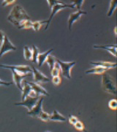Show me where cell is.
I'll return each instance as SVG.
<instances>
[{"mask_svg":"<svg viewBox=\"0 0 117 132\" xmlns=\"http://www.w3.org/2000/svg\"><path fill=\"white\" fill-rule=\"evenodd\" d=\"M26 19H30V16L26 10L19 5H15L7 15V20L16 27H18L22 21Z\"/></svg>","mask_w":117,"mask_h":132,"instance_id":"6da1fadb","label":"cell"},{"mask_svg":"<svg viewBox=\"0 0 117 132\" xmlns=\"http://www.w3.org/2000/svg\"><path fill=\"white\" fill-rule=\"evenodd\" d=\"M102 87L106 93L110 94H116V86L113 78L107 73H103L102 76Z\"/></svg>","mask_w":117,"mask_h":132,"instance_id":"7a4b0ae2","label":"cell"},{"mask_svg":"<svg viewBox=\"0 0 117 132\" xmlns=\"http://www.w3.org/2000/svg\"><path fill=\"white\" fill-rule=\"evenodd\" d=\"M56 62L60 67L61 74L67 79H71V70L76 64V62H63L56 59Z\"/></svg>","mask_w":117,"mask_h":132,"instance_id":"3957f363","label":"cell"},{"mask_svg":"<svg viewBox=\"0 0 117 132\" xmlns=\"http://www.w3.org/2000/svg\"><path fill=\"white\" fill-rule=\"evenodd\" d=\"M65 8H75V7H74V5H73V4H71V5H67V4H65V3H63V2H62V3H58V4H56V5H54L52 7L50 17H49L48 20H47L46 21V27H45V30H46V31L47 29H48V27H49V25H50V23H51V20L53 19V18L54 17V15H55L57 13H59V11H61L62 10L65 9Z\"/></svg>","mask_w":117,"mask_h":132,"instance_id":"277c9868","label":"cell"},{"mask_svg":"<svg viewBox=\"0 0 117 132\" xmlns=\"http://www.w3.org/2000/svg\"><path fill=\"white\" fill-rule=\"evenodd\" d=\"M16 46L13 45L11 41L10 40L9 38L5 35V38L3 41L1 43V46H0V58L2 57L4 54H5L7 52H11V51H15L16 50Z\"/></svg>","mask_w":117,"mask_h":132,"instance_id":"5b68a950","label":"cell"},{"mask_svg":"<svg viewBox=\"0 0 117 132\" xmlns=\"http://www.w3.org/2000/svg\"><path fill=\"white\" fill-rule=\"evenodd\" d=\"M40 98V96H36V97L26 96V98L24 99L23 101H22L21 102L15 103L14 105H15V106H23L27 109L29 111H30L37 104Z\"/></svg>","mask_w":117,"mask_h":132,"instance_id":"8992f818","label":"cell"},{"mask_svg":"<svg viewBox=\"0 0 117 132\" xmlns=\"http://www.w3.org/2000/svg\"><path fill=\"white\" fill-rule=\"evenodd\" d=\"M31 68L33 73V79L36 83H45L50 81V79L37 69L34 66H32Z\"/></svg>","mask_w":117,"mask_h":132,"instance_id":"52a82bcc","label":"cell"},{"mask_svg":"<svg viewBox=\"0 0 117 132\" xmlns=\"http://www.w3.org/2000/svg\"><path fill=\"white\" fill-rule=\"evenodd\" d=\"M12 71V73H13V83L15 85H16V87L19 88V90H22V80L25 77L28 76L31 74V73H19L17 71H15V70H10Z\"/></svg>","mask_w":117,"mask_h":132,"instance_id":"ba28073f","label":"cell"},{"mask_svg":"<svg viewBox=\"0 0 117 132\" xmlns=\"http://www.w3.org/2000/svg\"><path fill=\"white\" fill-rule=\"evenodd\" d=\"M43 101H44V98H40V99L38 100V103L37 104L34 106L32 110L29 111L27 112V114L33 117V118H38L39 117V115L42 113L43 112V109H42V103H43Z\"/></svg>","mask_w":117,"mask_h":132,"instance_id":"9c48e42d","label":"cell"},{"mask_svg":"<svg viewBox=\"0 0 117 132\" xmlns=\"http://www.w3.org/2000/svg\"><path fill=\"white\" fill-rule=\"evenodd\" d=\"M0 67L2 68L15 70V71L21 73H29L32 72V68L29 65H0Z\"/></svg>","mask_w":117,"mask_h":132,"instance_id":"30bf717a","label":"cell"},{"mask_svg":"<svg viewBox=\"0 0 117 132\" xmlns=\"http://www.w3.org/2000/svg\"><path fill=\"white\" fill-rule=\"evenodd\" d=\"M86 14H87V13H86V11L81 10H77L75 13H71V14L70 15V16H69V19H68V28H69V30L71 31L73 24L75 23V21H78L80 19V18L83 15Z\"/></svg>","mask_w":117,"mask_h":132,"instance_id":"8fae6325","label":"cell"},{"mask_svg":"<svg viewBox=\"0 0 117 132\" xmlns=\"http://www.w3.org/2000/svg\"><path fill=\"white\" fill-rule=\"evenodd\" d=\"M28 82V84L30 86H31V87H32V90H34L35 93H36V94L38 95H49L48 94V93L47 92V90L45 89V88H43L41 85H40L38 83H34V82Z\"/></svg>","mask_w":117,"mask_h":132,"instance_id":"7c38bea8","label":"cell"},{"mask_svg":"<svg viewBox=\"0 0 117 132\" xmlns=\"http://www.w3.org/2000/svg\"><path fill=\"white\" fill-rule=\"evenodd\" d=\"M90 64H92V65H93L94 66H100V67L105 68H106L108 70L115 68L116 67V62H90Z\"/></svg>","mask_w":117,"mask_h":132,"instance_id":"4fadbf2b","label":"cell"},{"mask_svg":"<svg viewBox=\"0 0 117 132\" xmlns=\"http://www.w3.org/2000/svg\"><path fill=\"white\" fill-rule=\"evenodd\" d=\"M53 51V48H50L49 50H48L47 52H43V53H39L38 57V60H37V63L39 67H41V66L45 63V62L46 60L47 57L51 54L52 52Z\"/></svg>","mask_w":117,"mask_h":132,"instance_id":"5bb4252c","label":"cell"},{"mask_svg":"<svg viewBox=\"0 0 117 132\" xmlns=\"http://www.w3.org/2000/svg\"><path fill=\"white\" fill-rule=\"evenodd\" d=\"M94 48H101L108 51L111 54H112L113 57H116V45L113 46H97L94 45Z\"/></svg>","mask_w":117,"mask_h":132,"instance_id":"9a60e30c","label":"cell"},{"mask_svg":"<svg viewBox=\"0 0 117 132\" xmlns=\"http://www.w3.org/2000/svg\"><path fill=\"white\" fill-rule=\"evenodd\" d=\"M49 120H52V121H56V122H65L67 119L65 116H63L61 114L57 112L55 109V110H53V114L50 115Z\"/></svg>","mask_w":117,"mask_h":132,"instance_id":"2e32d148","label":"cell"},{"mask_svg":"<svg viewBox=\"0 0 117 132\" xmlns=\"http://www.w3.org/2000/svg\"><path fill=\"white\" fill-rule=\"evenodd\" d=\"M21 85H22V101H23L24 99L26 98V96L28 95L29 92L32 90V87L31 86L29 85L27 81H22V83H21Z\"/></svg>","mask_w":117,"mask_h":132,"instance_id":"e0dca14e","label":"cell"},{"mask_svg":"<svg viewBox=\"0 0 117 132\" xmlns=\"http://www.w3.org/2000/svg\"><path fill=\"white\" fill-rule=\"evenodd\" d=\"M108 71V69L100 67V66H94L93 68H91L89 70L86 71V74H103L105 71Z\"/></svg>","mask_w":117,"mask_h":132,"instance_id":"ac0fdd59","label":"cell"},{"mask_svg":"<svg viewBox=\"0 0 117 132\" xmlns=\"http://www.w3.org/2000/svg\"><path fill=\"white\" fill-rule=\"evenodd\" d=\"M45 62H46L47 64H48V65L49 68H50V71H51L56 64V58L54 56L51 55V54H50L47 57L46 60Z\"/></svg>","mask_w":117,"mask_h":132,"instance_id":"d6986e66","label":"cell"},{"mask_svg":"<svg viewBox=\"0 0 117 132\" xmlns=\"http://www.w3.org/2000/svg\"><path fill=\"white\" fill-rule=\"evenodd\" d=\"M32 21L30 19H26V20L22 21L17 27L19 29H30L32 28Z\"/></svg>","mask_w":117,"mask_h":132,"instance_id":"ffe728a7","label":"cell"},{"mask_svg":"<svg viewBox=\"0 0 117 132\" xmlns=\"http://www.w3.org/2000/svg\"><path fill=\"white\" fill-rule=\"evenodd\" d=\"M23 56H24L25 60H32V49H31L27 46H25L23 47Z\"/></svg>","mask_w":117,"mask_h":132,"instance_id":"44dd1931","label":"cell"},{"mask_svg":"<svg viewBox=\"0 0 117 132\" xmlns=\"http://www.w3.org/2000/svg\"><path fill=\"white\" fill-rule=\"evenodd\" d=\"M116 6L117 0H111L110 6H109V9H108V13H107L108 17H111V16L113 14V12L115 11V10L116 8Z\"/></svg>","mask_w":117,"mask_h":132,"instance_id":"7402d4cb","label":"cell"},{"mask_svg":"<svg viewBox=\"0 0 117 132\" xmlns=\"http://www.w3.org/2000/svg\"><path fill=\"white\" fill-rule=\"evenodd\" d=\"M47 21H32V28L33 29V30L34 32H38L39 31L41 27L42 26V24H46Z\"/></svg>","mask_w":117,"mask_h":132,"instance_id":"603a6c76","label":"cell"},{"mask_svg":"<svg viewBox=\"0 0 117 132\" xmlns=\"http://www.w3.org/2000/svg\"><path fill=\"white\" fill-rule=\"evenodd\" d=\"M40 53L39 48H38L36 46L33 45L32 46V61L33 62L37 63V60H38V54Z\"/></svg>","mask_w":117,"mask_h":132,"instance_id":"cb8c5ba5","label":"cell"},{"mask_svg":"<svg viewBox=\"0 0 117 132\" xmlns=\"http://www.w3.org/2000/svg\"><path fill=\"white\" fill-rule=\"evenodd\" d=\"M61 73V70H60V67L58 64H56L55 66L51 70V76H59Z\"/></svg>","mask_w":117,"mask_h":132,"instance_id":"d4e9b609","label":"cell"},{"mask_svg":"<svg viewBox=\"0 0 117 132\" xmlns=\"http://www.w3.org/2000/svg\"><path fill=\"white\" fill-rule=\"evenodd\" d=\"M70 1L73 2V5H74L75 8H76L77 10L81 9V7L84 2V0H70Z\"/></svg>","mask_w":117,"mask_h":132,"instance_id":"484cf974","label":"cell"},{"mask_svg":"<svg viewBox=\"0 0 117 132\" xmlns=\"http://www.w3.org/2000/svg\"><path fill=\"white\" fill-rule=\"evenodd\" d=\"M50 114L49 113H47L46 112H42V113L40 114V115H39V117L38 118L40 119V120H41L42 121H44V122H48V121H49L50 120H49V118H50Z\"/></svg>","mask_w":117,"mask_h":132,"instance_id":"4316f807","label":"cell"},{"mask_svg":"<svg viewBox=\"0 0 117 132\" xmlns=\"http://www.w3.org/2000/svg\"><path fill=\"white\" fill-rule=\"evenodd\" d=\"M73 126L75 128V129H77L78 131H84L85 126L84 125V123L81 122V121H80L79 120Z\"/></svg>","mask_w":117,"mask_h":132,"instance_id":"83f0119b","label":"cell"},{"mask_svg":"<svg viewBox=\"0 0 117 132\" xmlns=\"http://www.w3.org/2000/svg\"><path fill=\"white\" fill-rule=\"evenodd\" d=\"M108 107L111 110H116L117 101L116 99H112L108 102Z\"/></svg>","mask_w":117,"mask_h":132,"instance_id":"f1b7e54d","label":"cell"},{"mask_svg":"<svg viewBox=\"0 0 117 132\" xmlns=\"http://www.w3.org/2000/svg\"><path fill=\"white\" fill-rule=\"evenodd\" d=\"M52 82L53 84L55 85H59L61 82V79L59 76H53L52 79Z\"/></svg>","mask_w":117,"mask_h":132,"instance_id":"f546056e","label":"cell"},{"mask_svg":"<svg viewBox=\"0 0 117 132\" xmlns=\"http://www.w3.org/2000/svg\"><path fill=\"white\" fill-rule=\"evenodd\" d=\"M48 3V6L51 9L52 7L56 4H58V3H62V2H61L60 0H47Z\"/></svg>","mask_w":117,"mask_h":132,"instance_id":"4dcf8cb0","label":"cell"},{"mask_svg":"<svg viewBox=\"0 0 117 132\" xmlns=\"http://www.w3.org/2000/svg\"><path fill=\"white\" fill-rule=\"evenodd\" d=\"M15 0H2V7H6V6H8L10 5H12L13 4Z\"/></svg>","mask_w":117,"mask_h":132,"instance_id":"1f68e13d","label":"cell"},{"mask_svg":"<svg viewBox=\"0 0 117 132\" xmlns=\"http://www.w3.org/2000/svg\"><path fill=\"white\" fill-rule=\"evenodd\" d=\"M78 120V118H77L76 116H74V115H70V118H69V123L71 124V125H74L77 121Z\"/></svg>","mask_w":117,"mask_h":132,"instance_id":"d6a6232c","label":"cell"},{"mask_svg":"<svg viewBox=\"0 0 117 132\" xmlns=\"http://www.w3.org/2000/svg\"><path fill=\"white\" fill-rule=\"evenodd\" d=\"M13 82H7V81H5L0 79V85H3V86H10L13 85Z\"/></svg>","mask_w":117,"mask_h":132,"instance_id":"836d02e7","label":"cell"},{"mask_svg":"<svg viewBox=\"0 0 117 132\" xmlns=\"http://www.w3.org/2000/svg\"><path fill=\"white\" fill-rule=\"evenodd\" d=\"M5 34L4 32L2 31V30H0V43H2L3 41V40H4V38H5Z\"/></svg>","mask_w":117,"mask_h":132,"instance_id":"e575fe53","label":"cell"},{"mask_svg":"<svg viewBox=\"0 0 117 132\" xmlns=\"http://www.w3.org/2000/svg\"><path fill=\"white\" fill-rule=\"evenodd\" d=\"M114 34H115V36H116V27H115L114 28Z\"/></svg>","mask_w":117,"mask_h":132,"instance_id":"d590c367","label":"cell"}]
</instances>
